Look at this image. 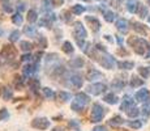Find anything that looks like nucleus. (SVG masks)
<instances>
[{"mask_svg": "<svg viewBox=\"0 0 150 131\" xmlns=\"http://www.w3.org/2000/svg\"><path fill=\"white\" fill-rule=\"evenodd\" d=\"M128 45L133 49V51L137 55H146L150 49V45L146 39L140 38V37H131L128 39Z\"/></svg>", "mask_w": 150, "mask_h": 131, "instance_id": "obj_1", "label": "nucleus"}, {"mask_svg": "<svg viewBox=\"0 0 150 131\" xmlns=\"http://www.w3.org/2000/svg\"><path fill=\"white\" fill-rule=\"evenodd\" d=\"M89 101H90V98H89V96L86 93H82V92L76 93L73 101L71 102V107L76 113H81L86 109V105L89 104Z\"/></svg>", "mask_w": 150, "mask_h": 131, "instance_id": "obj_2", "label": "nucleus"}, {"mask_svg": "<svg viewBox=\"0 0 150 131\" xmlns=\"http://www.w3.org/2000/svg\"><path fill=\"white\" fill-rule=\"evenodd\" d=\"M106 113H107V109L105 106H102V104L94 102L91 105V110H90V122L91 123H99L105 118Z\"/></svg>", "mask_w": 150, "mask_h": 131, "instance_id": "obj_3", "label": "nucleus"}, {"mask_svg": "<svg viewBox=\"0 0 150 131\" xmlns=\"http://www.w3.org/2000/svg\"><path fill=\"white\" fill-rule=\"evenodd\" d=\"M16 57H17V49L12 43H9V45L7 43V45L3 46L1 51H0V58H4L7 60H13Z\"/></svg>", "mask_w": 150, "mask_h": 131, "instance_id": "obj_4", "label": "nucleus"}, {"mask_svg": "<svg viewBox=\"0 0 150 131\" xmlns=\"http://www.w3.org/2000/svg\"><path fill=\"white\" fill-rule=\"evenodd\" d=\"M73 37L76 39H85L88 37V31L81 21H76L73 24Z\"/></svg>", "mask_w": 150, "mask_h": 131, "instance_id": "obj_5", "label": "nucleus"}, {"mask_svg": "<svg viewBox=\"0 0 150 131\" xmlns=\"http://www.w3.org/2000/svg\"><path fill=\"white\" fill-rule=\"evenodd\" d=\"M86 91L93 96H99L107 91V85H106L105 83H91L90 85L86 88Z\"/></svg>", "mask_w": 150, "mask_h": 131, "instance_id": "obj_6", "label": "nucleus"}, {"mask_svg": "<svg viewBox=\"0 0 150 131\" xmlns=\"http://www.w3.org/2000/svg\"><path fill=\"white\" fill-rule=\"evenodd\" d=\"M50 125H51L50 119H47L45 117L35 118V119H33V121H31V127H33V129H35V130H41V131L47 130L48 127H50Z\"/></svg>", "mask_w": 150, "mask_h": 131, "instance_id": "obj_7", "label": "nucleus"}, {"mask_svg": "<svg viewBox=\"0 0 150 131\" xmlns=\"http://www.w3.org/2000/svg\"><path fill=\"white\" fill-rule=\"evenodd\" d=\"M68 85L73 87V88H76V89H80L83 85V79H82V76H81V75H79V74L71 75V76L68 77Z\"/></svg>", "mask_w": 150, "mask_h": 131, "instance_id": "obj_8", "label": "nucleus"}, {"mask_svg": "<svg viewBox=\"0 0 150 131\" xmlns=\"http://www.w3.org/2000/svg\"><path fill=\"white\" fill-rule=\"evenodd\" d=\"M85 20H86V22L90 25V29H91V31H93V33H98V31H99L100 22H99V20H98L97 17H94V16H86Z\"/></svg>", "mask_w": 150, "mask_h": 131, "instance_id": "obj_9", "label": "nucleus"}, {"mask_svg": "<svg viewBox=\"0 0 150 131\" xmlns=\"http://www.w3.org/2000/svg\"><path fill=\"white\" fill-rule=\"evenodd\" d=\"M115 26H116V29L122 34H127V33H128V30H129V22H128V20H125V19L116 20V22H115Z\"/></svg>", "mask_w": 150, "mask_h": 131, "instance_id": "obj_10", "label": "nucleus"}, {"mask_svg": "<svg viewBox=\"0 0 150 131\" xmlns=\"http://www.w3.org/2000/svg\"><path fill=\"white\" fill-rule=\"evenodd\" d=\"M149 96H150L149 89L142 88V89H140V91L136 92V94H134V100L138 101V102H146V101L149 100Z\"/></svg>", "mask_w": 150, "mask_h": 131, "instance_id": "obj_11", "label": "nucleus"}, {"mask_svg": "<svg viewBox=\"0 0 150 131\" xmlns=\"http://www.w3.org/2000/svg\"><path fill=\"white\" fill-rule=\"evenodd\" d=\"M86 79H88L89 81H96L98 79H103V74L96 68H90L86 72Z\"/></svg>", "mask_w": 150, "mask_h": 131, "instance_id": "obj_12", "label": "nucleus"}, {"mask_svg": "<svg viewBox=\"0 0 150 131\" xmlns=\"http://www.w3.org/2000/svg\"><path fill=\"white\" fill-rule=\"evenodd\" d=\"M35 71H37V63H29V64L22 67V75L25 77H31Z\"/></svg>", "mask_w": 150, "mask_h": 131, "instance_id": "obj_13", "label": "nucleus"}, {"mask_svg": "<svg viewBox=\"0 0 150 131\" xmlns=\"http://www.w3.org/2000/svg\"><path fill=\"white\" fill-rule=\"evenodd\" d=\"M132 29H133L137 34H141V36H146V34H148L146 26L144 24H141V22H138V21H132Z\"/></svg>", "mask_w": 150, "mask_h": 131, "instance_id": "obj_14", "label": "nucleus"}, {"mask_svg": "<svg viewBox=\"0 0 150 131\" xmlns=\"http://www.w3.org/2000/svg\"><path fill=\"white\" fill-rule=\"evenodd\" d=\"M28 87H29V89H30L33 93H37V92H38V89H39V87H41V81H39V79L29 77Z\"/></svg>", "mask_w": 150, "mask_h": 131, "instance_id": "obj_15", "label": "nucleus"}, {"mask_svg": "<svg viewBox=\"0 0 150 131\" xmlns=\"http://www.w3.org/2000/svg\"><path fill=\"white\" fill-rule=\"evenodd\" d=\"M83 64H85V60H83L81 57H76V58H73V59H71L68 62V66L71 67V68H73V69L81 68Z\"/></svg>", "mask_w": 150, "mask_h": 131, "instance_id": "obj_16", "label": "nucleus"}, {"mask_svg": "<svg viewBox=\"0 0 150 131\" xmlns=\"http://www.w3.org/2000/svg\"><path fill=\"white\" fill-rule=\"evenodd\" d=\"M132 105H134L133 98L129 97V96H124L123 102H122V105H120V110H122V112H127V110H128Z\"/></svg>", "mask_w": 150, "mask_h": 131, "instance_id": "obj_17", "label": "nucleus"}, {"mask_svg": "<svg viewBox=\"0 0 150 131\" xmlns=\"http://www.w3.org/2000/svg\"><path fill=\"white\" fill-rule=\"evenodd\" d=\"M103 101L108 105H116L119 102V98H117V96L115 94V93H107V94H105V97H103Z\"/></svg>", "mask_w": 150, "mask_h": 131, "instance_id": "obj_18", "label": "nucleus"}, {"mask_svg": "<svg viewBox=\"0 0 150 131\" xmlns=\"http://www.w3.org/2000/svg\"><path fill=\"white\" fill-rule=\"evenodd\" d=\"M124 87H125V81H124L123 79H120V77L114 79V80H112V83H111V88L112 89H116V91H122Z\"/></svg>", "mask_w": 150, "mask_h": 131, "instance_id": "obj_19", "label": "nucleus"}, {"mask_svg": "<svg viewBox=\"0 0 150 131\" xmlns=\"http://www.w3.org/2000/svg\"><path fill=\"white\" fill-rule=\"evenodd\" d=\"M62 50H63L64 54L72 55L74 52V47H73V45H72L71 41H65V42H63V45H62Z\"/></svg>", "mask_w": 150, "mask_h": 131, "instance_id": "obj_20", "label": "nucleus"}, {"mask_svg": "<svg viewBox=\"0 0 150 131\" xmlns=\"http://www.w3.org/2000/svg\"><path fill=\"white\" fill-rule=\"evenodd\" d=\"M116 66H117V68L128 71V69H132L134 67V62H131V60H120V62H117Z\"/></svg>", "mask_w": 150, "mask_h": 131, "instance_id": "obj_21", "label": "nucleus"}, {"mask_svg": "<svg viewBox=\"0 0 150 131\" xmlns=\"http://www.w3.org/2000/svg\"><path fill=\"white\" fill-rule=\"evenodd\" d=\"M28 22L29 24H34V22L38 21V12H37L35 9H29L28 11Z\"/></svg>", "mask_w": 150, "mask_h": 131, "instance_id": "obj_22", "label": "nucleus"}, {"mask_svg": "<svg viewBox=\"0 0 150 131\" xmlns=\"http://www.w3.org/2000/svg\"><path fill=\"white\" fill-rule=\"evenodd\" d=\"M124 123V119L123 117H120V115H114L111 119L108 121V125L112 127H117V126H122Z\"/></svg>", "mask_w": 150, "mask_h": 131, "instance_id": "obj_23", "label": "nucleus"}, {"mask_svg": "<svg viewBox=\"0 0 150 131\" xmlns=\"http://www.w3.org/2000/svg\"><path fill=\"white\" fill-rule=\"evenodd\" d=\"M138 5H140V3H137L136 0H129L127 3V9H128L129 13H137Z\"/></svg>", "mask_w": 150, "mask_h": 131, "instance_id": "obj_24", "label": "nucleus"}, {"mask_svg": "<svg viewBox=\"0 0 150 131\" xmlns=\"http://www.w3.org/2000/svg\"><path fill=\"white\" fill-rule=\"evenodd\" d=\"M129 85H131L132 88H138V87H142L144 85V80H142V79H140L138 76H136V75H133V76L131 77Z\"/></svg>", "mask_w": 150, "mask_h": 131, "instance_id": "obj_25", "label": "nucleus"}, {"mask_svg": "<svg viewBox=\"0 0 150 131\" xmlns=\"http://www.w3.org/2000/svg\"><path fill=\"white\" fill-rule=\"evenodd\" d=\"M24 34L25 36H28V37H37L38 34H37V29H35V26H33V25H28V26H25L24 28Z\"/></svg>", "mask_w": 150, "mask_h": 131, "instance_id": "obj_26", "label": "nucleus"}, {"mask_svg": "<svg viewBox=\"0 0 150 131\" xmlns=\"http://www.w3.org/2000/svg\"><path fill=\"white\" fill-rule=\"evenodd\" d=\"M137 14L140 16V19H146L149 17V9L146 5L144 4H140L138 5V9H137Z\"/></svg>", "mask_w": 150, "mask_h": 131, "instance_id": "obj_27", "label": "nucleus"}, {"mask_svg": "<svg viewBox=\"0 0 150 131\" xmlns=\"http://www.w3.org/2000/svg\"><path fill=\"white\" fill-rule=\"evenodd\" d=\"M125 113L129 118H136V117H138V114H140V109H138L137 106H134V105H132Z\"/></svg>", "mask_w": 150, "mask_h": 131, "instance_id": "obj_28", "label": "nucleus"}, {"mask_svg": "<svg viewBox=\"0 0 150 131\" xmlns=\"http://www.w3.org/2000/svg\"><path fill=\"white\" fill-rule=\"evenodd\" d=\"M85 11H86V8L83 7V5H81V4H74L73 7L71 8V12L73 13V14H76V16H80V14H82Z\"/></svg>", "mask_w": 150, "mask_h": 131, "instance_id": "obj_29", "label": "nucleus"}, {"mask_svg": "<svg viewBox=\"0 0 150 131\" xmlns=\"http://www.w3.org/2000/svg\"><path fill=\"white\" fill-rule=\"evenodd\" d=\"M33 49V43L29 42V41H21L20 42V50L24 52H29Z\"/></svg>", "mask_w": 150, "mask_h": 131, "instance_id": "obj_30", "label": "nucleus"}, {"mask_svg": "<svg viewBox=\"0 0 150 131\" xmlns=\"http://www.w3.org/2000/svg\"><path fill=\"white\" fill-rule=\"evenodd\" d=\"M56 97L59 98L60 102H67V101L71 100V94H69L68 92H65V91H60V92H57Z\"/></svg>", "mask_w": 150, "mask_h": 131, "instance_id": "obj_31", "label": "nucleus"}, {"mask_svg": "<svg viewBox=\"0 0 150 131\" xmlns=\"http://www.w3.org/2000/svg\"><path fill=\"white\" fill-rule=\"evenodd\" d=\"M42 93H43V96H45L46 98H48V100H54L55 97H56V93H55L51 88H42Z\"/></svg>", "mask_w": 150, "mask_h": 131, "instance_id": "obj_32", "label": "nucleus"}, {"mask_svg": "<svg viewBox=\"0 0 150 131\" xmlns=\"http://www.w3.org/2000/svg\"><path fill=\"white\" fill-rule=\"evenodd\" d=\"M35 38H37V45H38L41 49L47 47V38H46L43 34H39V36L35 37Z\"/></svg>", "mask_w": 150, "mask_h": 131, "instance_id": "obj_33", "label": "nucleus"}, {"mask_svg": "<svg viewBox=\"0 0 150 131\" xmlns=\"http://www.w3.org/2000/svg\"><path fill=\"white\" fill-rule=\"evenodd\" d=\"M103 17L107 22H114L115 19H116V14H115L112 11H103Z\"/></svg>", "mask_w": 150, "mask_h": 131, "instance_id": "obj_34", "label": "nucleus"}, {"mask_svg": "<svg viewBox=\"0 0 150 131\" xmlns=\"http://www.w3.org/2000/svg\"><path fill=\"white\" fill-rule=\"evenodd\" d=\"M12 22L14 25H22V22H24V17H22L21 12H16L12 16Z\"/></svg>", "mask_w": 150, "mask_h": 131, "instance_id": "obj_35", "label": "nucleus"}, {"mask_svg": "<svg viewBox=\"0 0 150 131\" xmlns=\"http://www.w3.org/2000/svg\"><path fill=\"white\" fill-rule=\"evenodd\" d=\"M24 83H25V79L22 76H16L14 77V87H16V89L22 91V88H24Z\"/></svg>", "mask_w": 150, "mask_h": 131, "instance_id": "obj_36", "label": "nucleus"}, {"mask_svg": "<svg viewBox=\"0 0 150 131\" xmlns=\"http://www.w3.org/2000/svg\"><path fill=\"white\" fill-rule=\"evenodd\" d=\"M12 97H13V91L9 88V87H5V88H3V98H4L5 101L11 100Z\"/></svg>", "mask_w": 150, "mask_h": 131, "instance_id": "obj_37", "label": "nucleus"}, {"mask_svg": "<svg viewBox=\"0 0 150 131\" xmlns=\"http://www.w3.org/2000/svg\"><path fill=\"white\" fill-rule=\"evenodd\" d=\"M128 126L131 129H134V130H138L142 127V121L140 119H133V121H128Z\"/></svg>", "mask_w": 150, "mask_h": 131, "instance_id": "obj_38", "label": "nucleus"}, {"mask_svg": "<svg viewBox=\"0 0 150 131\" xmlns=\"http://www.w3.org/2000/svg\"><path fill=\"white\" fill-rule=\"evenodd\" d=\"M138 74L144 79H148L150 76V67H140L138 68Z\"/></svg>", "mask_w": 150, "mask_h": 131, "instance_id": "obj_39", "label": "nucleus"}, {"mask_svg": "<svg viewBox=\"0 0 150 131\" xmlns=\"http://www.w3.org/2000/svg\"><path fill=\"white\" fill-rule=\"evenodd\" d=\"M20 37H21V31L20 30H13L12 33L9 34V41L12 43H14V42H17V41L20 39Z\"/></svg>", "mask_w": 150, "mask_h": 131, "instance_id": "obj_40", "label": "nucleus"}, {"mask_svg": "<svg viewBox=\"0 0 150 131\" xmlns=\"http://www.w3.org/2000/svg\"><path fill=\"white\" fill-rule=\"evenodd\" d=\"M1 7H3V11H4L5 13H12L13 12V8H12V5L9 4V1H3Z\"/></svg>", "mask_w": 150, "mask_h": 131, "instance_id": "obj_41", "label": "nucleus"}, {"mask_svg": "<svg viewBox=\"0 0 150 131\" xmlns=\"http://www.w3.org/2000/svg\"><path fill=\"white\" fill-rule=\"evenodd\" d=\"M7 118H9V113H8V110L5 107H3V109H0V122Z\"/></svg>", "mask_w": 150, "mask_h": 131, "instance_id": "obj_42", "label": "nucleus"}, {"mask_svg": "<svg viewBox=\"0 0 150 131\" xmlns=\"http://www.w3.org/2000/svg\"><path fill=\"white\" fill-rule=\"evenodd\" d=\"M31 59H33V55H31L30 52H25L21 57V62H30Z\"/></svg>", "mask_w": 150, "mask_h": 131, "instance_id": "obj_43", "label": "nucleus"}, {"mask_svg": "<svg viewBox=\"0 0 150 131\" xmlns=\"http://www.w3.org/2000/svg\"><path fill=\"white\" fill-rule=\"evenodd\" d=\"M43 57V51H38L37 54H34L33 55V60H34V63H38L39 60H41V58Z\"/></svg>", "mask_w": 150, "mask_h": 131, "instance_id": "obj_44", "label": "nucleus"}, {"mask_svg": "<svg viewBox=\"0 0 150 131\" xmlns=\"http://www.w3.org/2000/svg\"><path fill=\"white\" fill-rule=\"evenodd\" d=\"M71 13H72L71 11H65V12H63V14H62V16H63V19H64V21H65V22H69V21H71L72 16H71V17L68 16V14H71Z\"/></svg>", "mask_w": 150, "mask_h": 131, "instance_id": "obj_45", "label": "nucleus"}, {"mask_svg": "<svg viewBox=\"0 0 150 131\" xmlns=\"http://www.w3.org/2000/svg\"><path fill=\"white\" fill-rule=\"evenodd\" d=\"M91 131H107V129H106L105 126H102V125H98V126H96Z\"/></svg>", "mask_w": 150, "mask_h": 131, "instance_id": "obj_46", "label": "nucleus"}, {"mask_svg": "<svg viewBox=\"0 0 150 131\" xmlns=\"http://www.w3.org/2000/svg\"><path fill=\"white\" fill-rule=\"evenodd\" d=\"M117 54H120V55H125V57H128V51H127V50H123V49L122 47H120L119 49V50H117Z\"/></svg>", "mask_w": 150, "mask_h": 131, "instance_id": "obj_47", "label": "nucleus"}, {"mask_svg": "<svg viewBox=\"0 0 150 131\" xmlns=\"http://www.w3.org/2000/svg\"><path fill=\"white\" fill-rule=\"evenodd\" d=\"M69 127H74V129H77V127H79V123L74 122V121H71L69 122Z\"/></svg>", "mask_w": 150, "mask_h": 131, "instance_id": "obj_48", "label": "nucleus"}, {"mask_svg": "<svg viewBox=\"0 0 150 131\" xmlns=\"http://www.w3.org/2000/svg\"><path fill=\"white\" fill-rule=\"evenodd\" d=\"M116 41H117V43H119V46L122 47V46H123V38H122V37H116Z\"/></svg>", "mask_w": 150, "mask_h": 131, "instance_id": "obj_49", "label": "nucleus"}, {"mask_svg": "<svg viewBox=\"0 0 150 131\" xmlns=\"http://www.w3.org/2000/svg\"><path fill=\"white\" fill-rule=\"evenodd\" d=\"M25 8V3H20V11H22Z\"/></svg>", "mask_w": 150, "mask_h": 131, "instance_id": "obj_50", "label": "nucleus"}, {"mask_svg": "<svg viewBox=\"0 0 150 131\" xmlns=\"http://www.w3.org/2000/svg\"><path fill=\"white\" fill-rule=\"evenodd\" d=\"M3 33H4V31H3V29H0V37L3 36Z\"/></svg>", "mask_w": 150, "mask_h": 131, "instance_id": "obj_51", "label": "nucleus"}, {"mask_svg": "<svg viewBox=\"0 0 150 131\" xmlns=\"http://www.w3.org/2000/svg\"><path fill=\"white\" fill-rule=\"evenodd\" d=\"M0 96H3V89H0Z\"/></svg>", "mask_w": 150, "mask_h": 131, "instance_id": "obj_52", "label": "nucleus"}, {"mask_svg": "<svg viewBox=\"0 0 150 131\" xmlns=\"http://www.w3.org/2000/svg\"><path fill=\"white\" fill-rule=\"evenodd\" d=\"M0 1H1V3H3V1H9V0H0Z\"/></svg>", "mask_w": 150, "mask_h": 131, "instance_id": "obj_53", "label": "nucleus"}, {"mask_svg": "<svg viewBox=\"0 0 150 131\" xmlns=\"http://www.w3.org/2000/svg\"><path fill=\"white\" fill-rule=\"evenodd\" d=\"M82 1H91V0H82Z\"/></svg>", "mask_w": 150, "mask_h": 131, "instance_id": "obj_54", "label": "nucleus"}, {"mask_svg": "<svg viewBox=\"0 0 150 131\" xmlns=\"http://www.w3.org/2000/svg\"><path fill=\"white\" fill-rule=\"evenodd\" d=\"M146 1H148V4H149V5H150V0H146Z\"/></svg>", "mask_w": 150, "mask_h": 131, "instance_id": "obj_55", "label": "nucleus"}, {"mask_svg": "<svg viewBox=\"0 0 150 131\" xmlns=\"http://www.w3.org/2000/svg\"><path fill=\"white\" fill-rule=\"evenodd\" d=\"M148 20H149V22H150V16H149V17H148Z\"/></svg>", "mask_w": 150, "mask_h": 131, "instance_id": "obj_56", "label": "nucleus"}, {"mask_svg": "<svg viewBox=\"0 0 150 131\" xmlns=\"http://www.w3.org/2000/svg\"><path fill=\"white\" fill-rule=\"evenodd\" d=\"M119 1H122V0H119Z\"/></svg>", "mask_w": 150, "mask_h": 131, "instance_id": "obj_57", "label": "nucleus"}]
</instances>
